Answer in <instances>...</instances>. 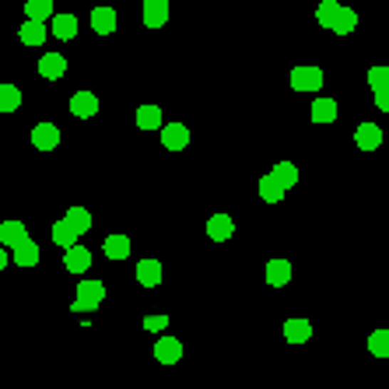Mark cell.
I'll use <instances>...</instances> for the list:
<instances>
[{"label": "cell", "mask_w": 389, "mask_h": 389, "mask_svg": "<svg viewBox=\"0 0 389 389\" xmlns=\"http://www.w3.org/2000/svg\"><path fill=\"white\" fill-rule=\"evenodd\" d=\"M316 21H319L323 28L337 32V36H351V32L358 28V14H354L351 7H344V4H337V0H319Z\"/></svg>", "instance_id": "6da1fadb"}, {"label": "cell", "mask_w": 389, "mask_h": 389, "mask_svg": "<svg viewBox=\"0 0 389 389\" xmlns=\"http://www.w3.org/2000/svg\"><path fill=\"white\" fill-rule=\"evenodd\" d=\"M102 302H105V284L102 281H81L71 312H91V308H98Z\"/></svg>", "instance_id": "7a4b0ae2"}, {"label": "cell", "mask_w": 389, "mask_h": 389, "mask_svg": "<svg viewBox=\"0 0 389 389\" xmlns=\"http://www.w3.org/2000/svg\"><path fill=\"white\" fill-rule=\"evenodd\" d=\"M323 81H326V74H323L316 63H302V67L291 71V88H295V91H319Z\"/></svg>", "instance_id": "3957f363"}, {"label": "cell", "mask_w": 389, "mask_h": 389, "mask_svg": "<svg viewBox=\"0 0 389 389\" xmlns=\"http://www.w3.org/2000/svg\"><path fill=\"white\" fill-rule=\"evenodd\" d=\"M32 147H39V151L60 147V127L56 123H36L32 127Z\"/></svg>", "instance_id": "277c9868"}, {"label": "cell", "mask_w": 389, "mask_h": 389, "mask_svg": "<svg viewBox=\"0 0 389 389\" xmlns=\"http://www.w3.org/2000/svg\"><path fill=\"white\" fill-rule=\"evenodd\" d=\"M49 36H56V39H63V43L78 39V18H74V14H53V18H49Z\"/></svg>", "instance_id": "5b68a950"}, {"label": "cell", "mask_w": 389, "mask_h": 389, "mask_svg": "<svg viewBox=\"0 0 389 389\" xmlns=\"http://www.w3.org/2000/svg\"><path fill=\"white\" fill-rule=\"evenodd\" d=\"M186 144H190V127H186V123H165V127H162V147L182 151Z\"/></svg>", "instance_id": "8992f818"}, {"label": "cell", "mask_w": 389, "mask_h": 389, "mask_svg": "<svg viewBox=\"0 0 389 389\" xmlns=\"http://www.w3.org/2000/svg\"><path fill=\"white\" fill-rule=\"evenodd\" d=\"M71 113H74L78 120H91V116L98 113V95H95V91H74Z\"/></svg>", "instance_id": "52a82bcc"}, {"label": "cell", "mask_w": 389, "mask_h": 389, "mask_svg": "<svg viewBox=\"0 0 389 389\" xmlns=\"http://www.w3.org/2000/svg\"><path fill=\"white\" fill-rule=\"evenodd\" d=\"M155 358H158L162 365H175V361L182 358V341H179V337H158V341H155Z\"/></svg>", "instance_id": "ba28073f"}, {"label": "cell", "mask_w": 389, "mask_h": 389, "mask_svg": "<svg viewBox=\"0 0 389 389\" xmlns=\"http://www.w3.org/2000/svg\"><path fill=\"white\" fill-rule=\"evenodd\" d=\"M63 266H67L71 274H85L88 266H91V253H88L81 242H74L71 249H63Z\"/></svg>", "instance_id": "9c48e42d"}, {"label": "cell", "mask_w": 389, "mask_h": 389, "mask_svg": "<svg viewBox=\"0 0 389 389\" xmlns=\"http://www.w3.org/2000/svg\"><path fill=\"white\" fill-rule=\"evenodd\" d=\"M116 25H120V18H116L113 7H95V11H91V28H95L98 36H113Z\"/></svg>", "instance_id": "30bf717a"}, {"label": "cell", "mask_w": 389, "mask_h": 389, "mask_svg": "<svg viewBox=\"0 0 389 389\" xmlns=\"http://www.w3.org/2000/svg\"><path fill=\"white\" fill-rule=\"evenodd\" d=\"M137 284L140 288H158L162 284V263L158 259H140L137 263Z\"/></svg>", "instance_id": "8fae6325"}, {"label": "cell", "mask_w": 389, "mask_h": 389, "mask_svg": "<svg viewBox=\"0 0 389 389\" xmlns=\"http://www.w3.org/2000/svg\"><path fill=\"white\" fill-rule=\"evenodd\" d=\"M169 21V0H144V25L162 28Z\"/></svg>", "instance_id": "7c38bea8"}, {"label": "cell", "mask_w": 389, "mask_h": 389, "mask_svg": "<svg viewBox=\"0 0 389 389\" xmlns=\"http://www.w3.org/2000/svg\"><path fill=\"white\" fill-rule=\"evenodd\" d=\"M291 281V259H270L266 263V284L270 288H284Z\"/></svg>", "instance_id": "4fadbf2b"}, {"label": "cell", "mask_w": 389, "mask_h": 389, "mask_svg": "<svg viewBox=\"0 0 389 389\" xmlns=\"http://www.w3.org/2000/svg\"><path fill=\"white\" fill-rule=\"evenodd\" d=\"M354 144H358L361 151H375V147L383 144V130L375 127V123H361V127L354 130Z\"/></svg>", "instance_id": "5bb4252c"}, {"label": "cell", "mask_w": 389, "mask_h": 389, "mask_svg": "<svg viewBox=\"0 0 389 389\" xmlns=\"http://www.w3.org/2000/svg\"><path fill=\"white\" fill-rule=\"evenodd\" d=\"M18 39H21L25 46H43L46 39H49V28H46V21H36V18H28V21L21 25Z\"/></svg>", "instance_id": "9a60e30c"}, {"label": "cell", "mask_w": 389, "mask_h": 389, "mask_svg": "<svg viewBox=\"0 0 389 389\" xmlns=\"http://www.w3.org/2000/svg\"><path fill=\"white\" fill-rule=\"evenodd\" d=\"M11 259H14L18 266H25V270L36 266V263H39V242H36V239H21V242L14 246V256Z\"/></svg>", "instance_id": "2e32d148"}, {"label": "cell", "mask_w": 389, "mask_h": 389, "mask_svg": "<svg viewBox=\"0 0 389 389\" xmlns=\"http://www.w3.org/2000/svg\"><path fill=\"white\" fill-rule=\"evenodd\" d=\"M39 74H43L46 81H56V78H63V74H67V60H63L60 53H46L43 60H39Z\"/></svg>", "instance_id": "e0dca14e"}, {"label": "cell", "mask_w": 389, "mask_h": 389, "mask_svg": "<svg viewBox=\"0 0 389 389\" xmlns=\"http://www.w3.org/2000/svg\"><path fill=\"white\" fill-rule=\"evenodd\" d=\"M102 253L109 259H127L130 256V235H123V232H113L105 242H102Z\"/></svg>", "instance_id": "ac0fdd59"}, {"label": "cell", "mask_w": 389, "mask_h": 389, "mask_svg": "<svg viewBox=\"0 0 389 389\" xmlns=\"http://www.w3.org/2000/svg\"><path fill=\"white\" fill-rule=\"evenodd\" d=\"M207 235H211L214 242H228V239L235 235V221L228 214H214L207 221Z\"/></svg>", "instance_id": "d6986e66"}, {"label": "cell", "mask_w": 389, "mask_h": 389, "mask_svg": "<svg viewBox=\"0 0 389 389\" xmlns=\"http://www.w3.org/2000/svg\"><path fill=\"white\" fill-rule=\"evenodd\" d=\"M256 190H259V200H263V204H281V200H284V193H288V190H284L274 175H263Z\"/></svg>", "instance_id": "ffe728a7"}, {"label": "cell", "mask_w": 389, "mask_h": 389, "mask_svg": "<svg viewBox=\"0 0 389 389\" xmlns=\"http://www.w3.org/2000/svg\"><path fill=\"white\" fill-rule=\"evenodd\" d=\"M284 337H288V344H305L308 337H312V323L308 319H288L284 323Z\"/></svg>", "instance_id": "44dd1931"}, {"label": "cell", "mask_w": 389, "mask_h": 389, "mask_svg": "<svg viewBox=\"0 0 389 389\" xmlns=\"http://www.w3.org/2000/svg\"><path fill=\"white\" fill-rule=\"evenodd\" d=\"M21 239H28V232H25V224H21V221H14V217H11V221H0V242H4V246H11V249H14Z\"/></svg>", "instance_id": "7402d4cb"}, {"label": "cell", "mask_w": 389, "mask_h": 389, "mask_svg": "<svg viewBox=\"0 0 389 389\" xmlns=\"http://www.w3.org/2000/svg\"><path fill=\"white\" fill-rule=\"evenodd\" d=\"M337 120V102L333 98H316L312 102V123H333Z\"/></svg>", "instance_id": "603a6c76"}, {"label": "cell", "mask_w": 389, "mask_h": 389, "mask_svg": "<svg viewBox=\"0 0 389 389\" xmlns=\"http://www.w3.org/2000/svg\"><path fill=\"white\" fill-rule=\"evenodd\" d=\"M270 175L284 186V190H291V186H299V165L295 162H277L274 169H270Z\"/></svg>", "instance_id": "cb8c5ba5"}, {"label": "cell", "mask_w": 389, "mask_h": 389, "mask_svg": "<svg viewBox=\"0 0 389 389\" xmlns=\"http://www.w3.org/2000/svg\"><path fill=\"white\" fill-rule=\"evenodd\" d=\"M63 221H67V224H71V228H74L78 235H85L88 228H91V214H88L85 207H78V204H71V207H67Z\"/></svg>", "instance_id": "d4e9b609"}, {"label": "cell", "mask_w": 389, "mask_h": 389, "mask_svg": "<svg viewBox=\"0 0 389 389\" xmlns=\"http://www.w3.org/2000/svg\"><path fill=\"white\" fill-rule=\"evenodd\" d=\"M21 109V91L14 85H0V113H18Z\"/></svg>", "instance_id": "484cf974"}, {"label": "cell", "mask_w": 389, "mask_h": 389, "mask_svg": "<svg viewBox=\"0 0 389 389\" xmlns=\"http://www.w3.org/2000/svg\"><path fill=\"white\" fill-rule=\"evenodd\" d=\"M78 239H81V235H78V232H74L67 221H56V224H53V242H56L60 249H71Z\"/></svg>", "instance_id": "4316f807"}, {"label": "cell", "mask_w": 389, "mask_h": 389, "mask_svg": "<svg viewBox=\"0 0 389 389\" xmlns=\"http://www.w3.org/2000/svg\"><path fill=\"white\" fill-rule=\"evenodd\" d=\"M137 127L158 130L162 127V109H158V105H140V109H137Z\"/></svg>", "instance_id": "83f0119b"}, {"label": "cell", "mask_w": 389, "mask_h": 389, "mask_svg": "<svg viewBox=\"0 0 389 389\" xmlns=\"http://www.w3.org/2000/svg\"><path fill=\"white\" fill-rule=\"evenodd\" d=\"M25 14L36 21H49L56 14V7H53V0H25Z\"/></svg>", "instance_id": "f1b7e54d"}, {"label": "cell", "mask_w": 389, "mask_h": 389, "mask_svg": "<svg viewBox=\"0 0 389 389\" xmlns=\"http://www.w3.org/2000/svg\"><path fill=\"white\" fill-rule=\"evenodd\" d=\"M368 351H372L375 358H389V330H375V333L368 337Z\"/></svg>", "instance_id": "f546056e"}, {"label": "cell", "mask_w": 389, "mask_h": 389, "mask_svg": "<svg viewBox=\"0 0 389 389\" xmlns=\"http://www.w3.org/2000/svg\"><path fill=\"white\" fill-rule=\"evenodd\" d=\"M365 81H368L372 91H375V88H389V67H383V63H379V67H372V71L365 74Z\"/></svg>", "instance_id": "4dcf8cb0"}, {"label": "cell", "mask_w": 389, "mask_h": 389, "mask_svg": "<svg viewBox=\"0 0 389 389\" xmlns=\"http://www.w3.org/2000/svg\"><path fill=\"white\" fill-rule=\"evenodd\" d=\"M169 326V316H147L144 319V330H165Z\"/></svg>", "instance_id": "1f68e13d"}, {"label": "cell", "mask_w": 389, "mask_h": 389, "mask_svg": "<svg viewBox=\"0 0 389 389\" xmlns=\"http://www.w3.org/2000/svg\"><path fill=\"white\" fill-rule=\"evenodd\" d=\"M375 105L379 113H389V88H375Z\"/></svg>", "instance_id": "d6a6232c"}, {"label": "cell", "mask_w": 389, "mask_h": 389, "mask_svg": "<svg viewBox=\"0 0 389 389\" xmlns=\"http://www.w3.org/2000/svg\"><path fill=\"white\" fill-rule=\"evenodd\" d=\"M7 263H11V253H7V246H4V242H0V274H4V270H7Z\"/></svg>", "instance_id": "836d02e7"}]
</instances>
